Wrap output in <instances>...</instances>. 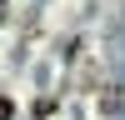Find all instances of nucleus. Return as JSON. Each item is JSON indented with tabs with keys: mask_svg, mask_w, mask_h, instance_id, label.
Masks as SVG:
<instances>
[{
	"mask_svg": "<svg viewBox=\"0 0 125 120\" xmlns=\"http://www.w3.org/2000/svg\"><path fill=\"white\" fill-rule=\"evenodd\" d=\"M0 15H5V0H0Z\"/></svg>",
	"mask_w": 125,
	"mask_h": 120,
	"instance_id": "nucleus-2",
	"label": "nucleus"
},
{
	"mask_svg": "<svg viewBox=\"0 0 125 120\" xmlns=\"http://www.w3.org/2000/svg\"><path fill=\"white\" fill-rule=\"evenodd\" d=\"M0 120H10V100L5 95H0Z\"/></svg>",
	"mask_w": 125,
	"mask_h": 120,
	"instance_id": "nucleus-1",
	"label": "nucleus"
}]
</instances>
